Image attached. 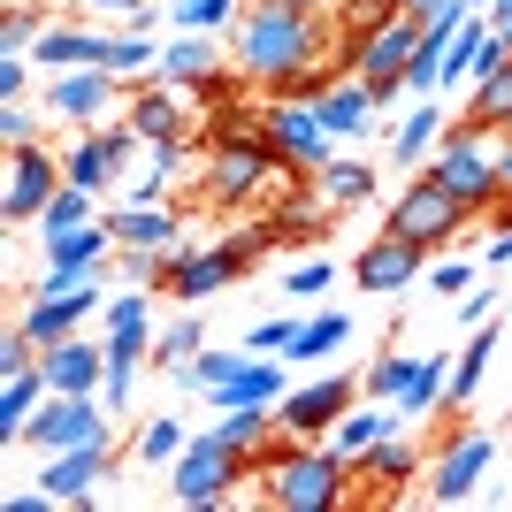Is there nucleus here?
Instances as JSON below:
<instances>
[{"mask_svg": "<svg viewBox=\"0 0 512 512\" xmlns=\"http://www.w3.org/2000/svg\"><path fill=\"white\" fill-rule=\"evenodd\" d=\"M230 54H237V77L276 92L291 69L306 62H329V23L321 8H276V0H245V16L230 23Z\"/></svg>", "mask_w": 512, "mask_h": 512, "instance_id": "obj_1", "label": "nucleus"}, {"mask_svg": "<svg viewBox=\"0 0 512 512\" xmlns=\"http://www.w3.org/2000/svg\"><path fill=\"white\" fill-rule=\"evenodd\" d=\"M344 482H352V459L329 444H291L268 467V505L276 512H337Z\"/></svg>", "mask_w": 512, "mask_h": 512, "instance_id": "obj_2", "label": "nucleus"}, {"mask_svg": "<svg viewBox=\"0 0 512 512\" xmlns=\"http://www.w3.org/2000/svg\"><path fill=\"white\" fill-rule=\"evenodd\" d=\"M467 199L459 192H444V184H436V176H413V184H398V199H390V214H383V230L390 237H413V245H421V253H436V245H459V237H467Z\"/></svg>", "mask_w": 512, "mask_h": 512, "instance_id": "obj_3", "label": "nucleus"}, {"mask_svg": "<svg viewBox=\"0 0 512 512\" xmlns=\"http://www.w3.org/2000/svg\"><path fill=\"white\" fill-rule=\"evenodd\" d=\"M428 176H436L444 192H459V199H467V214H490L497 199H505L497 153L482 146V130H467V123H451V130H444V146L428 153Z\"/></svg>", "mask_w": 512, "mask_h": 512, "instance_id": "obj_4", "label": "nucleus"}, {"mask_svg": "<svg viewBox=\"0 0 512 512\" xmlns=\"http://www.w3.org/2000/svg\"><path fill=\"white\" fill-rule=\"evenodd\" d=\"M237 482H245V459H237L214 428H199L192 444L176 451V467H169V497H176V505H192V512L199 505H222Z\"/></svg>", "mask_w": 512, "mask_h": 512, "instance_id": "obj_5", "label": "nucleus"}, {"mask_svg": "<svg viewBox=\"0 0 512 512\" xmlns=\"http://www.w3.org/2000/svg\"><path fill=\"white\" fill-rule=\"evenodd\" d=\"M360 390L367 383H352V375H306V383H291L283 390V406H276V421H283V436H299V444H321L329 428L344 421V413L360 406Z\"/></svg>", "mask_w": 512, "mask_h": 512, "instance_id": "obj_6", "label": "nucleus"}, {"mask_svg": "<svg viewBox=\"0 0 512 512\" xmlns=\"http://www.w3.org/2000/svg\"><path fill=\"white\" fill-rule=\"evenodd\" d=\"M260 138L276 146V161H283V169H299V176H321L329 161H337V138L321 130L314 100H276L268 115H260Z\"/></svg>", "mask_w": 512, "mask_h": 512, "instance_id": "obj_7", "label": "nucleus"}, {"mask_svg": "<svg viewBox=\"0 0 512 512\" xmlns=\"http://www.w3.org/2000/svg\"><path fill=\"white\" fill-rule=\"evenodd\" d=\"M69 176L62 161L31 138V146H8V192H0V214H8V230H39V214L54 207V192H62Z\"/></svg>", "mask_w": 512, "mask_h": 512, "instance_id": "obj_8", "label": "nucleus"}, {"mask_svg": "<svg viewBox=\"0 0 512 512\" xmlns=\"http://www.w3.org/2000/svg\"><path fill=\"white\" fill-rule=\"evenodd\" d=\"M107 398L92 390V398H69V390H54L39 413H31V451H77V444H107Z\"/></svg>", "mask_w": 512, "mask_h": 512, "instance_id": "obj_9", "label": "nucleus"}, {"mask_svg": "<svg viewBox=\"0 0 512 512\" xmlns=\"http://www.w3.org/2000/svg\"><path fill=\"white\" fill-rule=\"evenodd\" d=\"M352 46H360V85H367V100H375V107L406 100V62H413V46H421V23L398 16V23H383V31H367V39H352Z\"/></svg>", "mask_w": 512, "mask_h": 512, "instance_id": "obj_10", "label": "nucleus"}, {"mask_svg": "<svg viewBox=\"0 0 512 512\" xmlns=\"http://www.w3.org/2000/svg\"><path fill=\"white\" fill-rule=\"evenodd\" d=\"M115 85H123V77H115V69H54V77H46V115H54V123H69V130H100L107 123V107H115Z\"/></svg>", "mask_w": 512, "mask_h": 512, "instance_id": "obj_11", "label": "nucleus"}, {"mask_svg": "<svg viewBox=\"0 0 512 512\" xmlns=\"http://www.w3.org/2000/svg\"><path fill=\"white\" fill-rule=\"evenodd\" d=\"M268 176H283V161L260 130L253 138H214V207H245Z\"/></svg>", "mask_w": 512, "mask_h": 512, "instance_id": "obj_12", "label": "nucleus"}, {"mask_svg": "<svg viewBox=\"0 0 512 512\" xmlns=\"http://www.w3.org/2000/svg\"><path fill=\"white\" fill-rule=\"evenodd\" d=\"M421 245H413V237H367L360 253H352V283H360L367 299H398V291H406L413 276H421Z\"/></svg>", "mask_w": 512, "mask_h": 512, "instance_id": "obj_13", "label": "nucleus"}, {"mask_svg": "<svg viewBox=\"0 0 512 512\" xmlns=\"http://www.w3.org/2000/svg\"><path fill=\"white\" fill-rule=\"evenodd\" d=\"M490 459H497V436H490V428H467V436L428 467V497H436V505H467L474 482L490 474Z\"/></svg>", "mask_w": 512, "mask_h": 512, "instance_id": "obj_14", "label": "nucleus"}, {"mask_svg": "<svg viewBox=\"0 0 512 512\" xmlns=\"http://www.w3.org/2000/svg\"><path fill=\"white\" fill-rule=\"evenodd\" d=\"M123 115L138 123V138H146V146H192V123H184V92H176V85H161V77L130 92V100H123Z\"/></svg>", "mask_w": 512, "mask_h": 512, "instance_id": "obj_15", "label": "nucleus"}, {"mask_svg": "<svg viewBox=\"0 0 512 512\" xmlns=\"http://www.w3.org/2000/svg\"><path fill=\"white\" fill-rule=\"evenodd\" d=\"M39 367H46V383H54V390H69V398H92V390L107 383V344H92L85 329H77V337L46 344Z\"/></svg>", "mask_w": 512, "mask_h": 512, "instance_id": "obj_16", "label": "nucleus"}, {"mask_svg": "<svg viewBox=\"0 0 512 512\" xmlns=\"http://www.w3.org/2000/svg\"><path fill=\"white\" fill-rule=\"evenodd\" d=\"M107 467H115L107 444H77V451H46V459H39V482L62 497V505H92V490L107 482Z\"/></svg>", "mask_w": 512, "mask_h": 512, "instance_id": "obj_17", "label": "nucleus"}, {"mask_svg": "<svg viewBox=\"0 0 512 512\" xmlns=\"http://www.w3.org/2000/svg\"><path fill=\"white\" fill-rule=\"evenodd\" d=\"M39 253H46V268H107L115 260V222L92 214L77 230H39Z\"/></svg>", "mask_w": 512, "mask_h": 512, "instance_id": "obj_18", "label": "nucleus"}, {"mask_svg": "<svg viewBox=\"0 0 512 512\" xmlns=\"http://www.w3.org/2000/svg\"><path fill=\"white\" fill-rule=\"evenodd\" d=\"M283 390H291V367H283V352H276V360H260V352H253V360L237 367L230 383L214 390V413H230V406H283Z\"/></svg>", "mask_w": 512, "mask_h": 512, "instance_id": "obj_19", "label": "nucleus"}, {"mask_svg": "<svg viewBox=\"0 0 512 512\" xmlns=\"http://www.w3.org/2000/svg\"><path fill=\"white\" fill-rule=\"evenodd\" d=\"M54 398L46 367H23V375H0V444H23L31 436V413Z\"/></svg>", "mask_w": 512, "mask_h": 512, "instance_id": "obj_20", "label": "nucleus"}, {"mask_svg": "<svg viewBox=\"0 0 512 512\" xmlns=\"http://www.w3.org/2000/svg\"><path fill=\"white\" fill-rule=\"evenodd\" d=\"M107 222H115V245H130V253H176L184 245L169 207H107Z\"/></svg>", "mask_w": 512, "mask_h": 512, "instance_id": "obj_21", "label": "nucleus"}, {"mask_svg": "<svg viewBox=\"0 0 512 512\" xmlns=\"http://www.w3.org/2000/svg\"><path fill=\"white\" fill-rule=\"evenodd\" d=\"M214 69H222L214 31H176V39H161V69H153V77L184 92V85H199V77H214Z\"/></svg>", "mask_w": 512, "mask_h": 512, "instance_id": "obj_22", "label": "nucleus"}, {"mask_svg": "<svg viewBox=\"0 0 512 512\" xmlns=\"http://www.w3.org/2000/svg\"><path fill=\"white\" fill-rule=\"evenodd\" d=\"M444 130H451L444 100H413V107H406V123H398V138H390L398 169H428V153L444 146Z\"/></svg>", "mask_w": 512, "mask_h": 512, "instance_id": "obj_23", "label": "nucleus"}, {"mask_svg": "<svg viewBox=\"0 0 512 512\" xmlns=\"http://www.w3.org/2000/svg\"><path fill=\"white\" fill-rule=\"evenodd\" d=\"M459 123L482 130V138H490V130L512 138V62H497L490 77H474V85H467V115H459Z\"/></svg>", "mask_w": 512, "mask_h": 512, "instance_id": "obj_24", "label": "nucleus"}, {"mask_svg": "<svg viewBox=\"0 0 512 512\" xmlns=\"http://www.w3.org/2000/svg\"><path fill=\"white\" fill-rule=\"evenodd\" d=\"M490 352H497V329L490 321H474V337L459 344V360H451V383H444V413L459 421V406H467L474 390H482V375H490Z\"/></svg>", "mask_w": 512, "mask_h": 512, "instance_id": "obj_25", "label": "nucleus"}, {"mask_svg": "<svg viewBox=\"0 0 512 512\" xmlns=\"http://www.w3.org/2000/svg\"><path fill=\"white\" fill-rule=\"evenodd\" d=\"M31 62L54 77V69H107V31H39V46H31Z\"/></svg>", "mask_w": 512, "mask_h": 512, "instance_id": "obj_26", "label": "nucleus"}, {"mask_svg": "<svg viewBox=\"0 0 512 512\" xmlns=\"http://www.w3.org/2000/svg\"><path fill=\"white\" fill-rule=\"evenodd\" d=\"M62 176H69V184H85L92 199H107V184L123 176V161L107 153V138H100V130H77V146L62 153Z\"/></svg>", "mask_w": 512, "mask_h": 512, "instance_id": "obj_27", "label": "nucleus"}, {"mask_svg": "<svg viewBox=\"0 0 512 512\" xmlns=\"http://www.w3.org/2000/svg\"><path fill=\"white\" fill-rule=\"evenodd\" d=\"M314 115H321V130H329V138H360L367 115H375V100H367L360 77H337V85L314 100Z\"/></svg>", "mask_w": 512, "mask_h": 512, "instance_id": "obj_28", "label": "nucleus"}, {"mask_svg": "<svg viewBox=\"0 0 512 512\" xmlns=\"http://www.w3.org/2000/svg\"><path fill=\"white\" fill-rule=\"evenodd\" d=\"M352 474H360V482H375V490H398V482H413V474H421V451L398 444V428H390L383 444H367L360 459H352Z\"/></svg>", "mask_w": 512, "mask_h": 512, "instance_id": "obj_29", "label": "nucleus"}, {"mask_svg": "<svg viewBox=\"0 0 512 512\" xmlns=\"http://www.w3.org/2000/svg\"><path fill=\"white\" fill-rule=\"evenodd\" d=\"M390 428H398V413H390L383 398H367V406H352V413H344V421H337V436H329V451H344V459H360L367 444H383Z\"/></svg>", "mask_w": 512, "mask_h": 512, "instance_id": "obj_30", "label": "nucleus"}, {"mask_svg": "<svg viewBox=\"0 0 512 512\" xmlns=\"http://www.w3.org/2000/svg\"><path fill=\"white\" fill-rule=\"evenodd\" d=\"M199 352H207V321L192 314V306H184V314L176 321H161V329H153V367H184V360H199Z\"/></svg>", "mask_w": 512, "mask_h": 512, "instance_id": "obj_31", "label": "nucleus"}, {"mask_svg": "<svg viewBox=\"0 0 512 512\" xmlns=\"http://www.w3.org/2000/svg\"><path fill=\"white\" fill-rule=\"evenodd\" d=\"M314 192L329 199V207H367V199H375V169H367V161H352V153H344V161H329V169L314 176Z\"/></svg>", "mask_w": 512, "mask_h": 512, "instance_id": "obj_32", "label": "nucleus"}, {"mask_svg": "<svg viewBox=\"0 0 512 512\" xmlns=\"http://www.w3.org/2000/svg\"><path fill=\"white\" fill-rule=\"evenodd\" d=\"M444 383H451V352L421 360V367H413V383L398 390V421H428V413L444 406Z\"/></svg>", "mask_w": 512, "mask_h": 512, "instance_id": "obj_33", "label": "nucleus"}, {"mask_svg": "<svg viewBox=\"0 0 512 512\" xmlns=\"http://www.w3.org/2000/svg\"><path fill=\"white\" fill-rule=\"evenodd\" d=\"M344 337H352V314H344V306H329V314H306L283 360H329V352H337Z\"/></svg>", "mask_w": 512, "mask_h": 512, "instance_id": "obj_34", "label": "nucleus"}, {"mask_svg": "<svg viewBox=\"0 0 512 512\" xmlns=\"http://www.w3.org/2000/svg\"><path fill=\"white\" fill-rule=\"evenodd\" d=\"M245 360H253V344H237V352H214V344H207L199 360H184V367H176V383H184V390H207V398H214V390L230 383V375H237Z\"/></svg>", "mask_w": 512, "mask_h": 512, "instance_id": "obj_35", "label": "nucleus"}, {"mask_svg": "<svg viewBox=\"0 0 512 512\" xmlns=\"http://www.w3.org/2000/svg\"><path fill=\"white\" fill-rule=\"evenodd\" d=\"M184 444H192V428L176 421V413H153V421L138 428V459H146V467H176Z\"/></svg>", "mask_w": 512, "mask_h": 512, "instance_id": "obj_36", "label": "nucleus"}, {"mask_svg": "<svg viewBox=\"0 0 512 512\" xmlns=\"http://www.w3.org/2000/svg\"><path fill=\"white\" fill-rule=\"evenodd\" d=\"M107 329H153V283H123V291L100 306V337Z\"/></svg>", "mask_w": 512, "mask_h": 512, "instance_id": "obj_37", "label": "nucleus"}, {"mask_svg": "<svg viewBox=\"0 0 512 512\" xmlns=\"http://www.w3.org/2000/svg\"><path fill=\"white\" fill-rule=\"evenodd\" d=\"M398 16H406L398 0H337V39H367V31H383Z\"/></svg>", "mask_w": 512, "mask_h": 512, "instance_id": "obj_38", "label": "nucleus"}, {"mask_svg": "<svg viewBox=\"0 0 512 512\" xmlns=\"http://www.w3.org/2000/svg\"><path fill=\"white\" fill-rule=\"evenodd\" d=\"M107 69H115V77H146V69H161L153 31H123V39H107Z\"/></svg>", "mask_w": 512, "mask_h": 512, "instance_id": "obj_39", "label": "nucleus"}, {"mask_svg": "<svg viewBox=\"0 0 512 512\" xmlns=\"http://www.w3.org/2000/svg\"><path fill=\"white\" fill-rule=\"evenodd\" d=\"M169 16H176V31H230L245 16V0H176Z\"/></svg>", "mask_w": 512, "mask_h": 512, "instance_id": "obj_40", "label": "nucleus"}, {"mask_svg": "<svg viewBox=\"0 0 512 512\" xmlns=\"http://www.w3.org/2000/svg\"><path fill=\"white\" fill-rule=\"evenodd\" d=\"M92 214H107V207L85 192V184H62V192H54V207L39 214V230H77V222H92Z\"/></svg>", "mask_w": 512, "mask_h": 512, "instance_id": "obj_41", "label": "nucleus"}, {"mask_svg": "<svg viewBox=\"0 0 512 512\" xmlns=\"http://www.w3.org/2000/svg\"><path fill=\"white\" fill-rule=\"evenodd\" d=\"M39 8L31 0H8V16H0V54H23V46H39Z\"/></svg>", "mask_w": 512, "mask_h": 512, "instance_id": "obj_42", "label": "nucleus"}, {"mask_svg": "<svg viewBox=\"0 0 512 512\" xmlns=\"http://www.w3.org/2000/svg\"><path fill=\"white\" fill-rule=\"evenodd\" d=\"M413 367H421V360H398V344H390L383 360L367 367V398H398V390L413 383Z\"/></svg>", "mask_w": 512, "mask_h": 512, "instance_id": "obj_43", "label": "nucleus"}, {"mask_svg": "<svg viewBox=\"0 0 512 512\" xmlns=\"http://www.w3.org/2000/svg\"><path fill=\"white\" fill-rule=\"evenodd\" d=\"M329 283H337V268H329V260H299V268L283 276V299H314V291H329Z\"/></svg>", "mask_w": 512, "mask_h": 512, "instance_id": "obj_44", "label": "nucleus"}, {"mask_svg": "<svg viewBox=\"0 0 512 512\" xmlns=\"http://www.w3.org/2000/svg\"><path fill=\"white\" fill-rule=\"evenodd\" d=\"M39 115H46V107H39ZM39 115H31L23 100H0V138H8V146H31V138H39Z\"/></svg>", "mask_w": 512, "mask_h": 512, "instance_id": "obj_45", "label": "nucleus"}, {"mask_svg": "<svg viewBox=\"0 0 512 512\" xmlns=\"http://www.w3.org/2000/svg\"><path fill=\"white\" fill-rule=\"evenodd\" d=\"M428 283H436L444 299H467V291H474V260H467V253H459V260H436V268H428Z\"/></svg>", "mask_w": 512, "mask_h": 512, "instance_id": "obj_46", "label": "nucleus"}, {"mask_svg": "<svg viewBox=\"0 0 512 512\" xmlns=\"http://www.w3.org/2000/svg\"><path fill=\"white\" fill-rule=\"evenodd\" d=\"M291 337H299V321H283V314H268V321H253V329H245V344H253V352H291Z\"/></svg>", "mask_w": 512, "mask_h": 512, "instance_id": "obj_47", "label": "nucleus"}, {"mask_svg": "<svg viewBox=\"0 0 512 512\" xmlns=\"http://www.w3.org/2000/svg\"><path fill=\"white\" fill-rule=\"evenodd\" d=\"M100 138H107V153H115L123 169H130V161H138V146H146V138H138V123H130V115H123V123L107 115V123H100Z\"/></svg>", "mask_w": 512, "mask_h": 512, "instance_id": "obj_48", "label": "nucleus"}, {"mask_svg": "<svg viewBox=\"0 0 512 512\" xmlns=\"http://www.w3.org/2000/svg\"><path fill=\"white\" fill-rule=\"evenodd\" d=\"M398 8H406V16L421 23V31H428L436 16H474V0H398Z\"/></svg>", "mask_w": 512, "mask_h": 512, "instance_id": "obj_49", "label": "nucleus"}, {"mask_svg": "<svg viewBox=\"0 0 512 512\" xmlns=\"http://www.w3.org/2000/svg\"><path fill=\"white\" fill-rule=\"evenodd\" d=\"M31 85V54H0V100H23Z\"/></svg>", "mask_w": 512, "mask_h": 512, "instance_id": "obj_50", "label": "nucleus"}, {"mask_svg": "<svg viewBox=\"0 0 512 512\" xmlns=\"http://www.w3.org/2000/svg\"><path fill=\"white\" fill-rule=\"evenodd\" d=\"M490 314H497V291H482V283H474L467 299H459V321L474 329V321H490Z\"/></svg>", "mask_w": 512, "mask_h": 512, "instance_id": "obj_51", "label": "nucleus"}, {"mask_svg": "<svg viewBox=\"0 0 512 512\" xmlns=\"http://www.w3.org/2000/svg\"><path fill=\"white\" fill-rule=\"evenodd\" d=\"M482 16H490V31H497V39H512V0H490Z\"/></svg>", "mask_w": 512, "mask_h": 512, "instance_id": "obj_52", "label": "nucleus"}, {"mask_svg": "<svg viewBox=\"0 0 512 512\" xmlns=\"http://www.w3.org/2000/svg\"><path fill=\"white\" fill-rule=\"evenodd\" d=\"M490 268H512V230H505V237H490Z\"/></svg>", "mask_w": 512, "mask_h": 512, "instance_id": "obj_53", "label": "nucleus"}, {"mask_svg": "<svg viewBox=\"0 0 512 512\" xmlns=\"http://www.w3.org/2000/svg\"><path fill=\"white\" fill-rule=\"evenodd\" d=\"M497 176H505V192H512V138L497 146Z\"/></svg>", "mask_w": 512, "mask_h": 512, "instance_id": "obj_54", "label": "nucleus"}, {"mask_svg": "<svg viewBox=\"0 0 512 512\" xmlns=\"http://www.w3.org/2000/svg\"><path fill=\"white\" fill-rule=\"evenodd\" d=\"M85 8H115V16H130V8H138V0H85Z\"/></svg>", "mask_w": 512, "mask_h": 512, "instance_id": "obj_55", "label": "nucleus"}, {"mask_svg": "<svg viewBox=\"0 0 512 512\" xmlns=\"http://www.w3.org/2000/svg\"><path fill=\"white\" fill-rule=\"evenodd\" d=\"M276 8H321V0H276Z\"/></svg>", "mask_w": 512, "mask_h": 512, "instance_id": "obj_56", "label": "nucleus"}]
</instances>
